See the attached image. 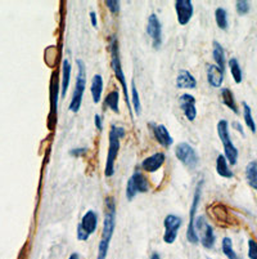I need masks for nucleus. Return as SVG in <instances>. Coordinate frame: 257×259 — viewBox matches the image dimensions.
Segmentation results:
<instances>
[{"label": "nucleus", "instance_id": "1a4fd4ad", "mask_svg": "<svg viewBox=\"0 0 257 259\" xmlns=\"http://www.w3.org/2000/svg\"><path fill=\"white\" fill-rule=\"evenodd\" d=\"M98 226V214L94 210H88L82 215L77 226V239L80 241H86L93 235Z\"/></svg>", "mask_w": 257, "mask_h": 259}, {"label": "nucleus", "instance_id": "f8f14e48", "mask_svg": "<svg viewBox=\"0 0 257 259\" xmlns=\"http://www.w3.org/2000/svg\"><path fill=\"white\" fill-rule=\"evenodd\" d=\"M147 34L152 39V46L156 51H159L162 46V25L157 15L152 13L147 21Z\"/></svg>", "mask_w": 257, "mask_h": 259}, {"label": "nucleus", "instance_id": "58836bf2", "mask_svg": "<svg viewBox=\"0 0 257 259\" xmlns=\"http://www.w3.org/2000/svg\"><path fill=\"white\" fill-rule=\"evenodd\" d=\"M68 259H80V254H77V253H72L70 255V258Z\"/></svg>", "mask_w": 257, "mask_h": 259}, {"label": "nucleus", "instance_id": "7ed1b4c3", "mask_svg": "<svg viewBox=\"0 0 257 259\" xmlns=\"http://www.w3.org/2000/svg\"><path fill=\"white\" fill-rule=\"evenodd\" d=\"M110 52H111V66H112L113 74L116 76V79L119 80L120 84L122 87V91H124L125 100H126V105L129 107V111H130V100H129V89H127L126 84V77H125L124 70H122L121 65V58H120V49H119V41H117L116 36H112L110 39ZM131 115V111H130ZM133 117V116H131Z\"/></svg>", "mask_w": 257, "mask_h": 259}, {"label": "nucleus", "instance_id": "4468645a", "mask_svg": "<svg viewBox=\"0 0 257 259\" xmlns=\"http://www.w3.org/2000/svg\"><path fill=\"white\" fill-rule=\"evenodd\" d=\"M179 105L183 110L184 115L189 121H194L197 117V107H195V98L194 96L189 93H184L179 97Z\"/></svg>", "mask_w": 257, "mask_h": 259}, {"label": "nucleus", "instance_id": "cd10ccee", "mask_svg": "<svg viewBox=\"0 0 257 259\" xmlns=\"http://www.w3.org/2000/svg\"><path fill=\"white\" fill-rule=\"evenodd\" d=\"M215 21L219 29L226 30L228 29V12L224 8H218L215 11Z\"/></svg>", "mask_w": 257, "mask_h": 259}, {"label": "nucleus", "instance_id": "f3484780", "mask_svg": "<svg viewBox=\"0 0 257 259\" xmlns=\"http://www.w3.org/2000/svg\"><path fill=\"white\" fill-rule=\"evenodd\" d=\"M152 126H153V134H155V137H156V140H157V142H159L160 145L165 148L171 147L174 143V140H173V137L170 136V133H169V131H167L166 126L162 125V124H160V125H152Z\"/></svg>", "mask_w": 257, "mask_h": 259}, {"label": "nucleus", "instance_id": "a211bd4d", "mask_svg": "<svg viewBox=\"0 0 257 259\" xmlns=\"http://www.w3.org/2000/svg\"><path fill=\"white\" fill-rule=\"evenodd\" d=\"M176 87L179 89H195L197 88V80L187 70H180L176 77Z\"/></svg>", "mask_w": 257, "mask_h": 259}, {"label": "nucleus", "instance_id": "f704fd0d", "mask_svg": "<svg viewBox=\"0 0 257 259\" xmlns=\"http://www.w3.org/2000/svg\"><path fill=\"white\" fill-rule=\"evenodd\" d=\"M85 154H86V148H74L70 151L71 156H82Z\"/></svg>", "mask_w": 257, "mask_h": 259}, {"label": "nucleus", "instance_id": "9b49d317", "mask_svg": "<svg viewBox=\"0 0 257 259\" xmlns=\"http://www.w3.org/2000/svg\"><path fill=\"white\" fill-rule=\"evenodd\" d=\"M183 225V220L180 217L174 215V214H167L164 220L165 226V234H164V241L166 244H174L178 236L179 228Z\"/></svg>", "mask_w": 257, "mask_h": 259}, {"label": "nucleus", "instance_id": "ddd939ff", "mask_svg": "<svg viewBox=\"0 0 257 259\" xmlns=\"http://www.w3.org/2000/svg\"><path fill=\"white\" fill-rule=\"evenodd\" d=\"M175 11L178 16V22L181 26H185L192 20L194 8H193L192 0H176L175 2Z\"/></svg>", "mask_w": 257, "mask_h": 259}, {"label": "nucleus", "instance_id": "9d476101", "mask_svg": "<svg viewBox=\"0 0 257 259\" xmlns=\"http://www.w3.org/2000/svg\"><path fill=\"white\" fill-rule=\"evenodd\" d=\"M175 156L178 157L179 161L183 162V165L189 169H194L199 161V157H198L195 150L187 142H181L176 146Z\"/></svg>", "mask_w": 257, "mask_h": 259}, {"label": "nucleus", "instance_id": "20e7f679", "mask_svg": "<svg viewBox=\"0 0 257 259\" xmlns=\"http://www.w3.org/2000/svg\"><path fill=\"white\" fill-rule=\"evenodd\" d=\"M77 69H79V74L76 77V87H75L74 96H72V100H71L70 111L77 112L81 107L82 103V97H84V92L86 88V69H85V63L81 60L76 61Z\"/></svg>", "mask_w": 257, "mask_h": 259}, {"label": "nucleus", "instance_id": "c9c22d12", "mask_svg": "<svg viewBox=\"0 0 257 259\" xmlns=\"http://www.w3.org/2000/svg\"><path fill=\"white\" fill-rule=\"evenodd\" d=\"M90 21H91V26L96 29V26H98V20H96V13L94 11L90 12Z\"/></svg>", "mask_w": 257, "mask_h": 259}, {"label": "nucleus", "instance_id": "a19ab883", "mask_svg": "<svg viewBox=\"0 0 257 259\" xmlns=\"http://www.w3.org/2000/svg\"><path fill=\"white\" fill-rule=\"evenodd\" d=\"M256 190H257V187H256Z\"/></svg>", "mask_w": 257, "mask_h": 259}, {"label": "nucleus", "instance_id": "72a5a7b5", "mask_svg": "<svg viewBox=\"0 0 257 259\" xmlns=\"http://www.w3.org/2000/svg\"><path fill=\"white\" fill-rule=\"evenodd\" d=\"M94 124H95L96 129H98L99 132L103 131V121H102V116H100V115L96 114L95 116H94Z\"/></svg>", "mask_w": 257, "mask_h": 259}, {"label": "nucleus", "instance_id": "412c9836", "mask_svg": "<svg viewBox=\"0 0 257 259\" xmlns=\"http://www.w3.org/2000/svg\"><path fill=\"white\" fill-rule=\"evenodd\" d=\"M216 173L223 178H233V171L229 169L225 155H219L216 159Z\"/></svg>", "mask_w": 257, "mask_h": 259}, {"label": "nucleus", "instance_id": "dca6fc26", "mask_svg": "<svg viewBox=\"0 0 257 259\" xmlns=\"http://www.w3.org/2000/svg\"><path fill=\"white\" fill-rule=\"evenodd\" d=\"M207 81L212 88H220L224 81V71L216 65L207 66Z\"/></svg>", "mask_w": 257, "mask_h": 259}, {"label": "nucleus", "instance_id": "6e6552de", "mask_svg": "<svg viewBox=\"0 0 257 259\" xmlns=\"http://www.w3.org/2000/svg\"><path fill=\"white\" fill-rule=\"evenodd\" d=\"M195 231H197L198 239H199V242L203 245V248H214V245H215L216 241L215 232H214L212 226L209 225V222H207L203 215L195 218Z\"/></svg>", "mask_w": 257, "mask_h": 259}, {"label": "nucleus", "instance_id": "2eb2a0df", "mask_svg": "<svg viewBox=\"0 0 257 259\" xmlns=\"http://www.w3.org/2000/svg\"><path fill=\"white\" fill-rule=\"evenodd\" d=\"M165 160H166V156L164 152H156L141 161V169L147 173H155L161 169V166L165 164Z\"/></svg>", "mask_w": 257, "mask_h": 259}, {"label": "nucleus", "instance_id": "6ab92c4d", "mask_svg": "<svg viewBox=\"0 0 257 259\" xmlns=\"http://www.w3.org/2000/svg\"><path fill=\"white\" fill-rule=\"evenodd\" d=\"M90 92H91V97H93V102L99 103L100 102V98H102V93H103V77L102 75H94L93 79H91V87H90Z\"/></svg>", "mask_w": 257, "mask_h": 259}, {"label": "nucleus", "instance_id": "b1692460", "mask_svg": "<svg viewBox=\"0 0 257 259\" xmlns=\"http://www.w3.org/2000/svg\"><path fill=\"white\" fill-rule=\"evenodd\" d=\"M119 102H120L119 89H113V91H111L110 93L106 96L105 106H107L108 108H111V110H112L113 112H116V114H119V112H120Z\"/></svg>", "mask_w": 257, "mask_h": 259}, {"label": "nucleus", "instance_id": "c85d7f7f", "mask_svg": "<svg viewBox=\"0 0 257 259\" xmlns=\"http://www.w3.org/2000/svg\"><path fill=\"white\" fill-rule=\"evenodd\" d=\"M242 105H243V117L244 121H246V125L248 126L249 131H251L252 133H256V122H254L253 116H252L251 107H249L246 102H243Z\"/></svg>", "mask_w": 257, "mask_h": 259}, {"label": "nucleus", "instance_id": "ea45409f", "mask_svg": "<svg viewBox=\"0 0 257 259\" xmlns=\"http://www.w3.org/2000/svg\"><path fill=\"white\" fill-rule=\"evenodd\" d=\"M204 259H211V258H204Z\"/></svg>", "mask_w": 257, "mask_h": 259}, {"label": "nucleus", "instance_id": "f03ea898", "mask_svg": "<svg viewBox=\"0 0 257 259\" xmlns=\"http://www.w3.org/2000/svg\"><path fill=\"white\" fill-rule=\"evenodd\" d=\"M125 137V129L122 126L112 125L110 131V146H108V154L107 161H106L105 176L107 178L112 177L115 174V162H116L117 155L120 151V146H121V138Z\"/></svg>", "mask_w": 257, "mask_h": 259}, {"label": "nucleus", "instance_id": "2f4dec72", "mask_svg": "<svg viewBox=\"0 0 257 259\" xmlns=\"http://www.w3.org/2000/svg\"><path fill=\"white\" fill-rule=\"evenodd\" d=\"M248 258L257 259V241L253 239L248 240Z\"/></svg>", "mask_w": 257, "mask_h": 259}, {"label": "nucleus", "instance_id": "423d86ee", "mask_svg": "<svg viewBox=\"0 0 257 259\" xmlns=\"http://www.w3.org/2000/svg\"><path fill=\"white\" fill-rule=\"evenodd\" d=\"M202 186H203V181H199L197 187H195L192 208H190V211H189V225H188V228H187V240L192 245H197L198 242H199L197 231H195V214H197L198 205H199V200H201Z\"/></svg>", "mask_w": 257, "mask_h": 259}, {"label": "nucleus", "instance_id": "aec40b11", "mask_svg": "<svg viewBox=\"0 0 257 259\" xmlns=\"http://www.w3.org/2000/svg\"><path fill=\"white\" fill-rule=\"evenodd\" d=\"M212 57L215 60L216 66H219L223 71H225V66H226V60H225V52H224L223 46H221L219 41H214L212 43Z\"/></svg>", "mask_w": 257, "mask_h": 259}, {"label": "nucleus", "instance_id": "4be33fe9", "mask_svg": "<svg viewBox=\"0 0 257 259\" xmlns=\"http://www.w3.org/2000/svg\"><path fill=\"white\" fill-rule=\"evenodd\" d=\"M71 62L68 60H63L62 62V85H61V92H62V97H65L67 93V89L70 87L71 80Z\"/></svg>", "mask_w": 257, "mask_h": 259}, {"label": "nucleus", "instance_id": "a878e982", "mask_svg": "<svg viewBox=\"0 0 257 259\" xmlns=\"http://www.w3.org/2000/svg\"><path fill=\"white\" fill-rule=\"evenodd\" d=\"M228 65H229L230 72H232V76H233V79H234L235 83L237 84L242 83L243 74H242V69H240V65H239V62H238L237 58H230L229 62H228Z\"/></svg>", "mask_w": 257, "mask_h": 259}, {"label": "nucleus", "instance_id": "4c0bfd02", "mask_svg": "<svg viewBox=\"0 0 257 259\" xmlns=\"http://www.w3.org/2000/svg\"><path fill=\"white\" fill-rule=\"evenodd\" d=\"M149 259H161V256H160V254L159 253H152V255H150V258Z\"/></svg>", "mask_w": 257, "mask_h": 259}, {"label": "nucleus", "instance_id": "393cba45", "mask_svg": "<svg viewBox=\"0 0 257 259\" xmlns=\"http://www.w3.org/2000/svg\"><path fill=\"white\" fill-rule=\"evenodd\" d=\"M246 178L251 187H257V161H251L246 166Z\"/></svg>", "mask_w": 257, "mask_h": 259}, {"label": "nucleus", "instance_id": "0eeeda50", "mask_svg": "<svg viewBox=\"0 0 257 259\" xmlns=\"http://www.w3.org/2000/svg\"><path fill=\"white\" fill-rule=\"evenodd\" d=\"M149 190V182H148L147 177L139 170H135L130 180L127 181L126 185V199L129 201L136 196V194H144Z\"/></svg>", "mask_w": 257, "mask_h": 259}, {"label": "nucleus", "instance_id": "f257e3e1", "mask_svg": "<svg viewBox=\"0 0 257 259\" xmlns=\"http://www.w3.org/2000/svg\"><path fill=\"white\" fill-rule=\"evenodd\" d=\"M106 217L105 222H103V231L102 237L99 241L98 246V255L96 259H106L110 249L111 240L113 236V231H115V223H116V201L112 196L106 197Z\"/></svg>", "mask_w": 257, "mask_h": 259}, {"label": "nucleus", "instance_id": "bb28decb", "mask_svg": "<svg viewBox=\"0 0 257 259\" xmlns=\"http://www.w3.org/2000/svg\"><path fill=\"white\" fill-rule=\"evenodd\" d=\"M221 249H223L224 255L228 259H239L235 250L233 249V241L230 237H224L223 241H221Z\"/></svg>", "mask_w": 257, "mask_h": 259}, {"label": "nucleus", "instance_id": "5701e85b", "mask_svg": "<svg viewBox=\"0 0 257 259\" xmlns=\"http://www.w3.org/2000/svg\"><path fill=\"white\" fill-rule=\"evenodd\" d=\"M221 100H223V103L226 106V107H229L234 114H239L238 111V106L237 102H235V98H234V94L230 89L228 88H223L221 89Z\"/></svg>", "mask_w": 257, "mask_h": 259}, {"label": "nucleus", "instance_id": "c756f323", "mask_svg": "<svg viewBox=\"0 0 257 259\" xmlns=\"http://www.w3.org/2000/svg\"><path fill=\"white\" fill-rule=\"evenodd\" d=\"M131 101H133V106L134 110H135L136 115H140L141 112V105L140 101H139V94H138V89H136L135 83H131Z\"/></svg>", "mask_w": 257, "mask_h": 259}, {"label": "nucleus", "instance_id": "39448f33", "mask_svg": "<svg viewBox=\"0 0 257 259\" xmlns=\"http://www.w3.org/2000/svg\"><path fill=\"white\" fill-rule=\"evenodd\" d=\"M218 134L220 141L223 142L226 160H228L232 165H235L238 160V148L233 145L232 138H230L229 134V125H228V121H226V120H220V121L218 122Z\"/></svg>", "mask_w": 257, "mask_h": 259}, {"label": "nucleus", "instance_id": "e433bc0d", "mask_svg": "<svg viewBox=\"0 0 257 259\" xmlns=\"http://www.w3.org/2000/svg\"><path fill=\"white\" fill-rule=\"evenodd\" d=\"M233 128H235V129H237L238 132H239L240 134H242V136H244L243 128H242V125H240V124H238L237 121H234V122H233Z\"/></svg>", "mask_w": 257, "mask_h": 259}, {"label": "nucleus", "instance_id": "473e14b6", "mask_svg": "<svg viewBox=\"0 0 257 259\" xmlns=\"http://www.w3.org/2000/svg\"><path fill=\"white\" fill-rule=\"evenodd\" d=\"M106 6H107V8L110 9L111 13H113V15H119V12H120L119 0H107V2H106Z\"/></svg>", "mask_w": 257, "mask_h": 259}, {"label": "nucleus", "instance_id": "7c9ffc66", "mask_svg": "<svg viewBox=\"0 0 257 259\" xmlns=\"http://www.w3.org/2000/svg\"><path fill=\"white\" fill-rule=\"evenodd\" d=\"M235 7H237V12L239 16L247 15V13L249 12V9H251L249 3L247 2V0H239V2H237V3H235Z\"/></svg>", "mask_w": 257, "mask_h": 259}]
</instances>
